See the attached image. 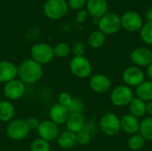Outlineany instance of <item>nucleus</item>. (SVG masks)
<instances>
[{"label": "nucleus", "mask_w": 152, "mask_h": 151, "mask_svg": "<svg viewBox=\"0 0 152 151\" xmlns=\"http://www.w3.org/2000/svg\"><path fill=\"white\" fill-rule=\"evenodd\" d=\"M17 76L25 85H32L38 82L44 74L43 66L32 59L24 60L17 67Z\"/></svg>", "instance_id": "obj_1"}, {"label": "nucleus", "mask_w": 152, "mask_h": 151, "mask_svg": "<svg viewBox=\"0 0 152 151\" xmlns=\"http://www.w3.org/2000/svg\"><path fill=\"white\" fill-rule=\"evenodd\" d=\"M99 30L105 35H113L119 31L121 26V17L116 12H107L101 17L98 21Z\"/></svg>", "instance_id": "obj_2"}, {"label": "nucleus", "mask_w": 152, "mask_h": 151, "mask_svg": "<svg viewBox=\"0 0 152 151\" xmlns=\"http://www.w3.org/2000/svg\"><path fill=\"white\" fill-rule=\"evenodd\" d=\"M69 5L66 0H47L44 4L45 15L53 20H59L66 15Z\"/></svg>", "instance_id": "obj_3"}, {"label": "nucleus", "mask_w": 152, "mask_h": 151, "mask_svg": "<svg viewBox=\"0 0 152 151\" xmlns=\"http://www.w3.org/2000/svg\"><path fill=\"white\" fill-rule=\"evenodd\" d=\"M134 93L131 87L121 85L115 87L110 93V101L117 107H124L130 104L134 100Z\"/></svg>", "instance_id": "obj_4"}, {"label": "nucleus", "mask_w": 152, "mask_h": 151, "mask_svg": "<svg viewBox=\"0 0 152 151\" xmlns=\"http://www.w3.org/2000/svg\"><path fill=\"white\" fill-rule=\"evenodd\" d=\"M69 70L78 78H86L92 74V64L85 56H74L69 62Z\"/></svg>", "instance_id": "obj_5"}, {"label": "nucleus", "mask_w": 152, "mask_h": 151, "mask_svg": "<svg viewBox=\"0 0 152 151\" xmlns=\"http://www.w3.org/2000/svg\"><path fill=\"white\" fill-rule=\"evenodd\" d=\"M31 59L37 61V63L41 64H47L51 62L54 57L53 48L49 45L48 44L45 43H38L34 44L30 50Z\"/></svg>", "instance_id": "obj_6"}, {"label": "nucleus", "mask_w": 152, "mask_h": 151, "mask_svg": "<svg viewBox=\"0 0 152 151\" xmlns=\"http://www.w3.org/2000/svg\"><path fill=\"white\" fill-rule=\"evenodd\" d=\"M30 130L26 120L17 118L10 121L6 126V133L8 137L13 141H21L28 135Z\"/></svg>", "instance_id": "obj_7"}, {"label": "nucleus", "mask_w": 152, "mask_h": 151, "mask_svg": "<svg viewBox=\"0 0 152 151\" xmlns=\"http://www.w3.org/2000/svg\"><path fill=\"white\" fill-rule=\"evenodd\" d=\"M100 128L106 135L115 136L121 131L120 119L116 114L108 112L101 117Z\"/></svg>", "instance_id": "obj_8"}, {"label": "nucleus", "mask_w": 152, "mask_h": 151, "mask_svg": "<svg viewBox=\"0 0 152 151\" xmlns=\"http://www.w3.org/2000/svg\"><path fill=\"white\" fill-rule=\"evenodd\" d=\"M142 17L134 11H127L121 16V26L128 32L140 31L143 26Z\"/></svg>", "instance_id": "obj_9"}, {"label": "nucleus", "mask_w": 152, "mask_h": 151, "mask_svg": "<svg viewBox=\"0 0 152 151\" xmlns=\"http://www.w3.org/2000/svg\"><path fill=\"white\" fill-rule=\"evenodd\" d=\"M26 91L25 84L20 79H13L6 84L3 88V93L4 97L9 101H16L20 99Z\"/></svg>", "instance_id": "obj_10"}, {"label": "nucleus", "mask_w": 152, "mask_h": 151, "mask_svg": "<svg viewBox=\"0 0 152 151\" xmlns=\"http://www.w3.org/2000/svg\"><path fill=\"white\" fill-rule=\"evenodd\" d=\"M122 79L126 85L131 88L137 87L145 80V74L139 67L131 66L124 70Z\"/></svg>", "instance_id": "obj_11"}, {"label": "nucleus", "mask_w": 152, "mask_h": 151, "mask_svg": "<svg viewBox=\"0 0 152 151\" xmlns=\"http://www.w3.org/2000/svg\"><path fill=\"white\" fill-rule=\"evenodd\" d=\"M132 62L136 67H148L152 63V51L148 47H136L130 54Z\"/></svg>", "instance_id": "obj_12"}, {"label": "nucleus", "mask_w": 152, "mask_h": 151, "mask_svg": "<svg viewBox=\"0 0 152 151\" xmlns=\"http://www.w3.org/2000/svg\"><path fill=\"white\" fill-rule=\"evenodd\" d=\"M38 135L41 139L47 142H53L59 136V127L51 120H44L40 123L37 129Z\"/></svg>", "instance_id": "obj_13"}, {"label": "nucleus", "mask_w": 152, "mask_h": 151, "mask_svg": "<svg viewBox=\"0 0 152 151\" xmlns=\"http://www.w3.org/2000/svg\"><path fill=\"white\" fill-rule=\"evenodd\" d=\"M89 86L97 93H105L110 90L111 81L103 74H95L90 77Z\"/></svg>", "instance_id": "obj_14"}, {"label": "nucleus", "mask_w": 152, "mask_h": 151, "mask_svg": "<svg viewBox=\"0 0 152 151\" xmlns=\"http://www.w3.org/2000/svg\"><path fill=\"white\" fill-rule=\"evenodd\" d=\"M86 7L88 14L95 19H100L109 11V4L106 0H87Z\"/></svg>", "instance_id": "obj_15"}, {"label": "nucleus", "mask_w": 152, "mask_h": 151, "mask_svg": "<svg viewBox=\"0 0 152 151\" xmlns=\"http://www.w3.org/2000/svg\"><path fill=\"white\" fill-rule=\"evenodd\" d=\"M140 121L139 118L131 115L126 114L124 115L120 119V125H121V130L124 131L126 133L128 134H135L139 133L140 129Z\"/></svg>", "instance_id": "obj_16"}, {"label": "nucleus", "mask_w": 152, "mask_h": 151, "mask_svg": "<svg viewBox=\"0 0 152 151\" xmlns=\"http://www.w3.org/2000/svg\"><path fill=\"white\" fill-rule=\"evenodd\" d=\"M17 67L11 61H0V83H8L17 77Z\"/></svg>", "instance_id": "obj_17"}, {"label": "nucleus", "mask_w": 152, "mask_h": 151, "mask_svg": "<svg viewBox=\"0 0 152 151\" xmlns=\"http://www.w3.org/2000/svg\"><path fill=\"white\" fill-rule=\"evenodd\" d=\"M69 116V112L67 107L62 106L59 103L54 104L50 109V120L57 125L65 124Z\"/></svg>", "instance_id": "obj_18"}, {"label": "nucleus", "mask_w": 152, "mask_h": 151, "mask_svg": "<svg viewBox=\"0 0 152 151\" xmlns=\"http://www.w3.org/2000/svg\"><path fill=\"white\" fill-rule=\"evenodd\" d=\"M65 124H66V127L68 131L77 133L85 127L86 123L82 114L73 113V114H69Z\"/></svg>", "instance_id": "obj_19"}, {"label": "nucleus", "mask_w": 152, "mask_h": 151, "mask_svg": "<svg viewBox=\"0 0 152 151\" xmlns=\"http://www.w3.org/2000/svg\"><path fill=\"white\" fill-rule=\"evenodd\" d=\"M135 94L137 98L145 102L152 101V81L144 80L136 87Z\"/></svg>", "instance_id": "obj_20"}, {"label": "nucleus", "mask_w": 152, "mask_h": 151, "mask_svg": "<svg viewBox=\"0 0 152 151\" xmlns=\"http://www.w3.org/2000/svg\"><path fill=\"white\" fill-rule=\"evenodd\" d=\"M58 145L63 150H69L72 149L77 144V136L76 133H71L69 131H65L59 134L57 138Z\"/></svg>", "instance_id": "obj_21"}, {"label": "nucleus", "mask_w": 152, "mask_h": 151, "mask_svg": "<svg viewBox=\"0 0 152 151\" xmlns=\"http://www.w3.org/2000/svg\"><path fill=\"white\" fill-rule=\"evenodd\" d=\"M15 109L12 102L7 100L0 101V121L10 122L13 119Z\"/></svg>", "instance_id": "obj_22"}, {"label": "nucleus", "mask_w": 152, "mask_h": 151, "mask_svg": "<svg viewBox=\"0 0 152 151\" xmlns=\"http://www.w3.org/2000/svg\"><path fill=\"white\" fill-rule=\"evenodd\" d=\"M128 106L130 114L138 118L143 117L146 114V102L137 97L134 98Z\"/></svg>", "instance_id": "obj_23"}, {"label": "nucleus", "mask_w": 152, "mask_h": 151, "mask_svg": "<svg viewBox=\"0 0 152 151\" xmlns=\"http://www.w3.org/2000/svg\"><path fill=\"white\" fill-rule=\"evenodd\" d=\"M106 42V35L103 34L101 30L93 31L88 37V44L94 49L101 48Z\"/></svg>", "instance_id": "obj_24"}, {"label": "nucleus", "mask_w": 152, "mask_h": 151, "mask_svg": "<svg viewBox=\"0 0 152 151\" xmlns=\"http://www.w3.org/2000/svg\"><path fill=\"white\" fill-rule=\"evenodd\" d=\"M139 133L146 141L152 142V117H145L140 123Z\"/></svg>", "instance_id": "obj_25"}, {"label": "nucleus", "mask_w": 152, "mask_h": 151, "mask_svg": "<svg viewBox=\"0 0 152 151\" xmlns=\"http://www.w3.org/2000/svg\"><path fill=\"white\" fill-rule=\"evenodd\" d=\"M145 142L146 140L140 133H135L131 135V137L128 139L127 147L130 150L139 151L144 147Z\"/></svg>", "instance_id": "obj_26"}, {"label": "nucleus", "mask_w": 152, "mask_h": 151, "mask_svg": "<svg viewBox=\"0 0 152 151\" xmlns=\"http://www.w3.org/2000/svg\"><path fill=\"white\" fill-rule=\"evenodd\" d=\"M77 136V143H78L79 145L85 146L86 144L89 143V142L91 141V137H92V128L90 125H88L87 124H86L85 127L79 131L78 133H76Z\"/></svg>", "instance_id": "obj_27"}, {"label": "nucleus", "mask_w": 152, "mask_h": 151, "mask_svg": "<svg viewBox=\"0 0 152 151\" xmlns=\"http://www.w3.org/2000/svg\"><path fill=\"white\" fill-rule=\"evenodd\" d=\"M71 53V47L69 44L61 42L57 44L54 47H53V53L54 56L60 59L62 58H66L69 55V53Z\"/></svg>", "instance_id": "obj_28"}, {"label": "nucleus", "mask_w": 152, "mask_h": 151, "mask_svg": "<svg viewBox=\"0 0 152 151\" xmlns=\"http://www.w3.org/2000/svg\"><path fill=\"white\" fill-rule=\"evenodd\" d=\"M142 40L148 45L152 46V22H146L140 30Z\"/></svg>", "instance_id": "obj_29"}, {"label": "nucleus", "mask_w": 152, "mask_h": 151, "mask_svg": "<svg viewBox=\"0 0 152 151\" xmlns=\"http://www.w3.org/2000/svg\"><path fill=\"white\" fill-rule=\"evenodd\" d=\"M67 109L69 114H73V113L82 114V112L85 110V103L81 99L72 98V101L69 103V105L67 107Z\"/></svg>", "instance_id": "obj_30"}, {"label": "nucleus", "mask_w": 152, "mask_h": 151, "mask_svg": "<svg viewBox=\"0 0 152 151\" xmlns=\"http://www.w3.org/2000/svg\"><path fill=\"white\" fill-rule=\"evenodd\" d=\"M30 151H51V146L49 142L37 138L31 142Z\"/></svg>", "instance_id": "obj_31"}, {"label": "nucleus", "mask_w": 152, "mask_h": 151, "mask_svg": "<svg viewBox=\"0 0 152 151\" xmlns=\"http://www.w3.org/2000/svg\"><path fill=\"white\" fill-rule=\"evenodd\" d=\"M71 52L75 56H84L86 52V45L81 41L75 42L71 46Z\"/></svg>", "instance_id": "obj_32"}, {"label": "nucleus", "mask_w": 152, "mask_h": 151, "mask_svg": "<svg viewBox=\"0 0 152 151\" xmlns=\"http://www.w3.org/2000/svg\"><path fill=\"white\" fill-rule=\"evenodd\" d=\"M87 0H68V5L73 10H82L86 5Z\"/></svg>", "instance_id": "obj_33"}, {"label": "nucleus", "mask_w": 152, "mask_h": 151, "mask_svg": "<svg viewBox=\"0 0 152 151\" xmlns=\"http://www.w3.org/2000/svg\"><path fill=\"white\" fill-rule=\"evenodd\" d=\"M58 100H59V104H61L62 106H65V107H68L69 105V103L71 102V101H72V97L69 93L63 92V93H61L59 94Z\"/></svg>", "instance_id": "obj_34"}, {"label": "nucleus", "mask_w": 152, "mask_h": 151, "mask_svg": "<svg viewBox=\"0 0 152 151\" xmlns=\"http://www.w3.org/2000/svg\"><path fill=\"white\" fill-rule=\"evenodd\" d=\"M26 122L28 124V126L29 128V130H37L38 129L39 127V125H40V121L37 118V117H28V119H26Z\"/></svg>", "instance_id": "obj_35"}, {"label": "nucleus", "mask_w": 152, "mask_h": 151, "mask_svg": "<svg viewBox=\"0 0 152 151\" xmlns=\"http://www.w3.org/2000/svg\"><path fill=\"white\" fill-rule=\"evenodd\" d=\"M87 16H88V12L86 10H84V9L79 10L76 14V20H77V22L82 23L86 20Z\"/></svg>", "instance_id": "obj_36"}, {"label": "nucleus", "mask_w": 152, "mask_h": 151, "mask_svg": "<svg viewBox=\"0 0 152 151\" xmlns=\"http://www.w3.org/2000/svg\"><path fill=\"white\" fill-rule=\"evenodd\" d=\"M145 17H146L147 22H152V7L147 10V12L145 13Z\"/></svg>", "instance_id": "obj_37"}, {"label": "nucleus", "mask_w": 152, "mask_h": 151, "mask_svg": "<svg viewBox=\"0 0 152 151\" xmlns=\"http://www.w3.org/2000/svg\"><path fill=\"white\" fill-rule=\"evenodd\" d=\"M146 114H148L149 117H152V101L146 102Z\"/></svg>", "instance_id": "obj_38"}, {"label": "nucleus", "mask_w": 152, "mask_h": 151, "mask_svg": "<svg viewBox=\"0 0 152 151\" xmlns=\"http://www.w3.org/2000/svg\"><path fill=\"white\" fill-rule=\"evenodd\" d=\"M146 75H147V77H149V79L152 81V63H151L148 67H147V69H146Z\"/></svg>", "instance_id": "obj_39"}]
</instances>
